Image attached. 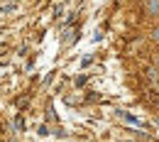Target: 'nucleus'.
<instances>
[{"instance_id": "1", "label": "nucleus", "mask_w": 159, "mask_h": 142, "mask_svg": "<svg viewBox=\"0 0 159 142\" xmlns=\"http://www.w3.org/2000/svg\"><path fill=\"white\" fill-rule=\"evenodd\" d=\"M147 10H149L152 15H157L159 12V0H147Z\"/></svg>"}, {"instance_id": "2", "label": "nucleus", "mask_w": 159, "mask_h": 142, "mask_svg": "<svg viewBox=\"0 0 159 142\" xmlns=\"http://www.w3.org/2000/svg\"><path fill=\"white\" fill-rule=\"evenodd\" d=\"M152 37H154V39L159 42V27H157V30H154V32H152Z\"/></svg>"}, {"instance_id": "3", "label": "nucleus", "mask_w": 159, "mask_h": 142, "mask_svg": "<svg viewBox=\"0 0 159 142\" xmlns=\"http://www.w3.org/2000/svg\"><path fill=\"white\" fill-rule=\"evenodd\" d=\"M157 64H159V54H157Z\"/></svg>"}]
</instances>
